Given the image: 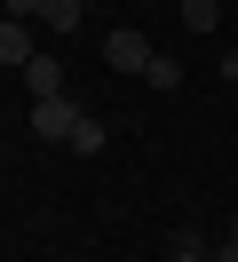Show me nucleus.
I'll return each mask as SVG.
<instances>
[{"instance_id": "1", "label": "nucleus", "mask_w": 238, "mask_h": 262, "mask_svg": "<svg viewBox=\"0 0 238 262\" xmlns=\"http://www.w3.org/2000/svg\"><path fill=\"white\" fill-rule=\"evenodd\" d=\"M72 127H79L72 96H32V135H40V143H72Z\"/></svg>"}, {"instance_id": "2", "label": "nucleus", "mask_w": 238, "mask_h": 262, "mask_svg": "<svg viewBox=\"0 0 238 262\" xmlns=\"http://www.w3.org/2000/svg\"><path fill=\"white\" fill-rule=\"evenodd\" d=\"M151 56H159V48H151V40L135 32V24L103 32V64H111V72H135V80H143V72H151Z\"/></svg>"}, {"instance_id": "3", "label": "nucleus", "mask_w": 238, "mask_h": 262, "mask_svg": "<svg viewBox=\"0 0 238 262\" xmlns=\"http://www.w3.org/2000/svg\"><path fill=\"white\" fill-rule=\"evenodd\" d=\"M0 64H32V24L24 16H0Z\"/></svg>"}, {"instance_id": "4", "label": "nucleus", "mask_w": 238, "mask_h": 262, "mask_svg": "<svg viewBox=\"0 0 238 262\" xmlns=\"http://www.w3.org/2000/svg\"><path fill=\"white\" fill-rule=\"evenodd\" d=\"M32 16H40L48 32H79V0H32Z\"/></svg>"}, {"instance_id": "5", "label": "nucleus", "mask_w": 238, "mask_h": 262, "mask_svg": "<svg viewBox=\"0 0 238 262\" xmlns=\"http://www.w3.org/2000/svg\"><path fill=\"white\" fill-rule=\"evenodd\" d=\"M24 80H32V96H63V64H56V56H32Z\"/></svg>"}, {"instance_id": "6", "label": "nucleus", "mask_w": 238, "mask_h": 262, "mask_svg": "<svg viewBox=\"0 0 238 262\" xmlns=\"http://www.w3.org/2000/svg\"><path fill=\"white\" fill-rule=\"evenodd\" d=\"M103 143H111V127H103V119H79V127H72V151H79V159H95Z\"/></svg>"}, {"instance_id": "7", "label": "nucleus", "mask_w": 238, "mask_h": 262, "mask_svg": "<svg viewBox=\"0 0 238 262\" xmlns=\"http://www.w3.org/2000/svg\"><path fill=\"white\" fill-rule=\"evenodd\" d=\"M143 80H151L159 96H175V88H183V64H175V56H151V72H143Z\"/></svg>"}, {"instance_id": "8", "label": "nucleus", "mask_w": 238, "mask_h": 262, "mask_svg": "<svg viewBox=\"0 0 238 262\" xmlns=\"http://www.w3.org/2000/svg\"><path fill=\"white\" fill-rule=\"evenodd\" d=\"M183 24H190V32H214L222 8H214V0H183Z\"/></svg>"}, {"instance_id": "9", "label": "nucleus", "mask_w": 238, "mask_h": 262, "mask_svg": "<svg viewBox=\"0 0 238 262\" xmlns=\"http://www.w3.org/2000/svg\"><path fill=\"white\" fill-rule=\"evenodd\" d=\"M167 262H214V254H206L199 238H175V246H167Z\"/></svg>"}, {"instance_id": "10", "label": "nucleus", "mask_w": 238, "mask_h": 262, "mask_svg": "<svg viewBox=\"0 0 238 262\" xmlns=\"http://www.w3.org/2000/svg\"><path fill=\"white\" fill-rule=\"evenodd\" d=\"M222 80H238V48H230V56H222Z\"/></svg>"}, {"instance_id": "11", "label": "nucleus", "mask_w": 238, "mask_h": 262, "mask_svg": "<svg viewBox=\"0 0 238 262\" xmlns=\"http://www.w3.org/2000/svg\"><path fill=\"white\" fill-rule=\"evenodd\" d=\"M214 262H238V238H222V254H214Z\"/></svg>"}, {"instance_id": "12", "label": "nucleus", "mask_w": 238, "mask_h": 262, "mask_svg": "<svg viewBox=\"0 0 238 262\" xmlns=\"http://www.w3.org/2000/svg\"><path fill=\"white\" fill-rule=\"evenodd\" d=\"M230 238H238V214H230Z\"/></svg>"}]
</instances>
